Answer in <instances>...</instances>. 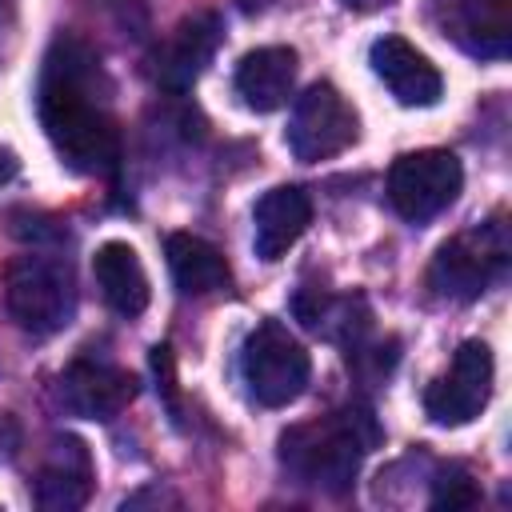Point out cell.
<instances>
[{"instance_id": "obj_15", "label": "cell", "mask_w": 512, "mask_h": 512, "mask_svg": "<svg viewBox=\"0 0 512 512\" xmlns=\"http://www.w3.org/2000/svg\"><path fill=\"white\" fill-rule=\"evenodd\" d=\"M296 68L300 56L288 44H268V48H252L240 56L236 64V96L252 108V112H276L288 104L292 84H296Z\"/></svg>"}, {"instance_id": "obj_2", "label": "cell", "mask_w": 512, "mask_h": 512, "mask_svg": "<svg viewBox=\"0 0 512 512\" xmlns=\"http://www.w3.org/2000/svg\"><path fill=\"white\" fill-rule=\"evenodd\" d=\"M384 440L380 420L368 404H344L336 412H324L316 420L292 424L280 432V468L288 480L324 492L344 496L352 480L360 476L364 456Z\"/></svg>"}, {"instance_id": "obj_7", "label": "cell", "mask_w": 512, "mask_h": 512, "mask_svg": "<svg viewBox=\"0 0 512 512\" xmlns=\"http://www.w3.org/2000/svg\"><path fill=\"white\" fill-rule=\"evenodd\" d=\"M464 188V168L448 148L404 152L388 168V200L408 224H424L440 216Z\"/></svg>"}, {"instance_id": "obj_22", "label": "cell", "mask_w": 512, "mask_h": 512, "mask_svg": "<svg viewBox=\"0 0 512 512\" xmlns=\"http://www.w3.org/2000/svg\"><path fill=\"white\" fill-rule=\"evenodd\" d=\"M16 168H20V164H16V156H12V152L0 144V184H8V180L16 176Z\"/></svg>"}, {"instance_id": "obj_1", "label": "cell", "mask_w": 512, "mask_h": 512, "mask_svg": "<svg viewBox=\"0 0 512 512\" xmlns=\"http://www.w3.org/2000/svg\"><path fill=\"white\" fill-rule=\"evenodd\" d=\"M36 116L56 156L84 176L116 172L120 164V132L112 116V80L100 56L76 40L56 36L40 84H36Z\"/></svg>"}, {"instance_id": "obj_23", "label": "cell", "mask_w": 512, "mask_h": 512, "mask_svg": "<svg viewBox=\"0 0 512 512\" xmlns=\"http://www.w3.org/2000/svg\"><path fill=\"white\" fill-rule=\"evenodd\" d=\"M344 8H352V12H376V8H388L392 0H340Z\"/></svg>"}, {"instance_id": "obj_21", "label": "cell", "mask_w": 512, "mask_h": 512, "mask_svg": "<svg viewBox=\"0 0 512 512\" xmlns=\"http://www.w3.org/2000/svg\"><path fill=\"white\" fill-rule=\"evenodd\" d=\"M16 36H20L16 4H12V0H0V68L8 64V56H12V48H16Z\"/></svg>"}, {"instance_id": "obj_6", "label": "cell", "mask_w": 512, "mask_h": 512, "mask_svg": "<svg viewBox=\"0 0 512 512\" xmlns=\"http://www.w3.org/2000/svg\"><path fill=\"white\" fill-rule=\"evenodd\" d=\"M360 136V116L356 108L328 84H308L296 104H292V116H288V128H284V144L296 160L304 164H316V160H332L340 156L344 148H352Z\"/></svg>"}, {"instance_id": "obj_24", "label": "cell", "mask_w": 512, "mask_h": 512, "mask_svg": "<svg viewBox=\"0 0 512 512\" xmlns=\"http://www.w3.org/2000/svg\"><path fill=\"white\" fill-rule=\"evenodd\" d=\"M268 4H276V0H240L244 12H260V8H268Z\"/></svg>"}, {"instance_id": "obj_9", "label": "cell", "mask_w": 512, "mask_h": 512, "mask_svg": "<svg viewBox=\"0 0 512 512\" xmlns=\"http://www.w3.org/2000/svg\"><path fill=\"white\" fill-rule=\"evenodd\" d=\"M56 396L60 404L72 412V416H84V420H112L120 416L132 396H136V376L108 364V360H72L60 380H56Z\"/></svg>"}, {"instance_id": "obj_17", "label": "cell", "mask_w": 512, "mask_h": 512, "mask_svg": "<svg viewBox=\"0 0 512 512\" xmlns=\"http://www.w3.org/2000/svg\"><path fill=\"white\" fill-rule=\"evenodd\" d=\"M92 272H96V288L104 296V304L116 312V316H140L152 300V288H148V272L136 256L132 244L124 240H108L96 248L92 256Z\"/></svg>"}, {"instance_id": "obj_19", "label": "cell", "mask_w": 512, "mask_h": 512, "mask_svg": "<svg viewBox=\"0 0 512 512\" xmlns=\"http://www.w3.org/2000/svg\"><path fill=\"white\" fill-rule=\"evenodd\" d=\"M428 504H432V508H448V512L472 508V504H480V488H476V480H472L460 464H444V468L432 476V496H428Z\"/></svg>"}, {"instance_id": "obj_20", "label": "cell", "mask_w": 512, "mask_h": 512, "mask_svg": "<svg viewBox=\"0 0 512 512\" xmlns=\"http://www.w3.org/2000/svg\"><path fill=\"white\" fill-rule=\"evenodd\" d=\"M344 356H348V368H352L360 380L376 384V380H384V376L396 368V360H400V340H384V344L360 340V344L344 348Z\"/></svg>"}, {"instance_id": "obj_13", "label": "cell", "mask_w": 512, "mask_h": 512, "mask_svg": "<svg viewBox=\"0 0 512 512\" xmlns=\"http://www.w3.org/2000/svg\"><path fill=\"white\" fill-rule=\"evenodd\" d=\"M292 312L308 332H316V336H324L340 348H352V344L368 340V332H372V308L360 292H340L336 296V292L304 288V292L292 296Z\"/></svg>"}, {"instance_id": "obj_8", "label": "cell", "mask_w": 512, "mask_h": 512, "mask_svg": "<svg viewBox=\"0 0 512 512\" xmlns=\"http://www.w3.org/2000/svg\"><path fill=\"white\" fill-rule=\"evenodd\" d=\"M492 376H496V364H492V348L484 340H464L448 364L444 376H436L428 388H424V412L432 424L440 428H460V424H472L488 396H492Z\"/></svg>"}, {"instance_id": "obj_5", "label": "cell", "mask_w": 512, "mask_h": 512, "mask_svg": "<svg viewBox=\"0 0 512 512\" xmlns=\"http://www.w3.org/2000/svg\"><path fill=\"white\" fill-rule=\"evenodd\" d=\"M240 376L256 404L284 408L308 388L312 360L280 320H260L240 348Z\"/></svg>"}, {"instance_id": "obj_10", "label": "cell", "mask_w": 512, "mask_h": 512, "mask_svg": "<svg viewBox=\"0 0 512 512\" xmlns=\"http://www.w3.org/2000/svg\"><path fill=\"white\" fill-rule=\"evenodd\" d=\"M224 40V28H220V16L216 12H196V16H184L172 36L156 48L152 56V76L160 88L168 92H184L196 84V76L212 64L216 48Z\"/></svg>"}, {"instance_id": "obj_4", "label": "cell", "mask_w": 512, "mask_h": 512, "mask_svg": "<svg viewBox=\"0 0 512 512\" xmlns=\"http://www.w3.org/2000/svg\"><path fill=\"white\" fill-rule=\"evenodd\" d=\"M4 300L12 320L32 336H52L76 316V280L60 256H16L4 272Z\"/></svg>"}, {"instance_id": "obj_11", "label": "cell", "mask_w": 512, "mask_h": 512, "mask_svg": "<svg viewBox=\"0 0 512 512\" xmlns=\"http://www.w3.org/2000/svg\"><path fill=\"white\" fill-rule=\"evenodd\" d=\"M372 72L384 80V88L396 96V104L404 108H432L444 96V76L436 72V64L412 48L404 36H380L368 52Z\"/></svg>"}, {"instance_id": "obj_12", "label": "cell", "mask_w": 512, "mask_h": 512, "mask_svg": "<svg viewBox=\"0 0 512 512\" xmlns=\"http://www.w3.org/2000/svg\"><path fill=\"white\" fill-rule=\"evenodd\" d=\"M308 224H312V200L304 188H296V184L268 188L252 208L256 256L276 264L280 256H288V248H296V240L308 232Z\"/></svg>"}, {"instance_id": "obj_18", "label": "cell", "mask_w": 512, "mask_h": 512, "mask_svg": "<svg viewBox=\"0 0 512 512\" xmlns=\"http://www.w3.org/2000/svg\"><path fill=\"white\" fill-rule=\"evenodd\" d=\"M164 256H168L172 284L184 296H212V292H224L232 284V268H228L224 252L216 244H208L204 236L172 232L164 240Z\"/></svg>"}, {"instance_id": "obj_16", "label": "cell", "mask_w": 512, "mask_h": 512, "mask_svg": "<svg viewBox=\"0 0 512 512\" xmlns=\"http://www.w3.org/2000/svg\"><path fill=\"white\" fill-rule=\"evenodd\" d=\"M444 32L480 60H504L512 44V0H452Z\"/></svg>"}, {"instance_id": "obj_3", "label": "cell", "mask_w": 512, "mask_h": 512, "mask_svg": "<svg viewBox=\"0 0 512 512\" xmlns=\"http://www.w3.org/2000/svg\"><path fill=\"white\" fill-rule=\"evenodd\" d=\"M508 260H512V236H508L504 216L496 212L492 220H484L436 248L432 264H428V288L440 300L472 304L504 276Z\"/></svg>"}, {"instance_id": "obj_14", "label": "cell", "mask_w": 512, "mask_h": 512, "mask_svg": "<svg viewBox=\"0 0 512 512\" xmlns=\"http://www.w3.org/2000/svg\"><path fill=\"white\" fill-rule=\"evenodd\" d=\"M32 496L44 512H76L88 504L92 496V456L84 448V440L76 436H60L44 460V468L36 472Z\"/></svg>"}]
</instances>
